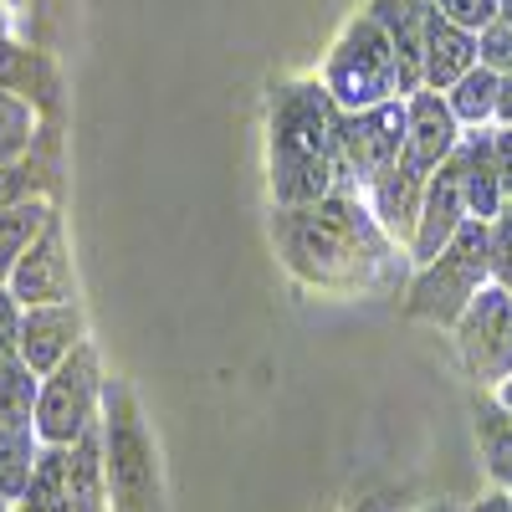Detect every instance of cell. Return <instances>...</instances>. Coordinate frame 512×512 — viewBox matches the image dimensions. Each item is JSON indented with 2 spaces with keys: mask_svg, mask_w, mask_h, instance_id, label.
Masks as SVG:
<instances>
[{
  "mask_svg": "<svg viewBox=\"0 0 512 512\" xmlns=\"http://www.w3.org/2000/svg\"><path fill=\"white\" fill-rule=\"evenodd\" d=\"M272 241L297 282L333 297L379 287L395 256L390 231L374 221V210H364L359 195L344 190H333L313 205H277Z\"/></svg>",
  "mask_w": 512,
  "mask_h": 512,
  "instance_id": "obj_1",
  "label": "cell"
},
{
  "mask_svg": "<svg viewBox=\"0 0 512 512\" xmlns=\"http://www.w3.org/2000/svg\"><path fill=\"white\" fill-rule=\"evenodd\" d=\"M267 149H272L277 205H313L338 190V175H344V108L333 103L323 77H297L277 88Z\"/></svg>",
  "mask_w": 512,
  "mask_h": 512,
  "instance_id": "obj_2",
  "label": "cell"
},
{
  "mask_svg": "<svg viewBox=\"0 0 512 512\" xmlns=\"http://www.w3.org/2000/svg\"><path fill=\"white\" fill-rule=\"evenodd\" d=\"M323 88L333 93V103L344 113H364V108L405 98L395 41H390V31H384L369 11H359L344 26V36L333 41V52L323 62Z\"/></svg>",
  "mask_w": 512,
  "mask_h": 512,
  "instance_id": "obj_3",
  "label": "cell"
},
{
  "mask_svg": "<svg viewBox=\"0 0 512 512\" xmlns=\"http://www.w3.org/2000/svg\"><path fill=\"white\" fill-rule=\"evenodd\" d=\"M492 282V226L487 221H466L451 246L436 256L431 267H420V277L405 292V313L425 323H446L456 328L461 313L477 303V292Z\"/></svg>",
  "mask_w": 512,
  "mask_h": 512,
  "instance_id": "obj_4",
  "label": "cell"
},
{
  "mask_svg": "<svg viewBox=\"0 0 512 512\" xmlns=\"http://www.w3.org/2000/svg\"><path fill=\"white\" fill-rule=\"evenodd\" d=\"M400 149H405V98L364 113H344V175H338V190L344 195H354L349 185L369 190L384 169L400 164Z\"/></svg>",
  "mask_w": 512,
  "mask_h": 512,
  "instance_id": "obj_5",
  "label": "cell"
},
{
  "mask_svg": "<svg viewBox=\"0 0 512 512\" xmlns=\"http://www.w3.org/2000/svg\"><path fill=\"white\" fill-rule=\"evenodd\" d=\"M461 359L482 384H502L512 374V292L502 282H487L477 303L456 323Z\"/></svg>",
  "mask_w": 512,
  "mask_h": 512,
  "instance_id": "obj_6",
  "label": "cell"
},
{
  "mask_svg": "<svg viewBox=\"0 0 512 512\" xmlns=\"http://www.w3.org/2000/svg\"><path fill=\"white\" fill-rule=\"evenodd\" d=\"M93 395H98V364L93 349H72V359H62L52 369V384L41 390L36 405V431L41 441L67 446L88 431V415H93Z\"/></svg>",
  "mask_w": 512,
  "mask_h": 512,
  "instance_id": "obj_7",
  "label": "cell"
},
{
  "mask_svg": "<svg viewBox=\"0 0 512 512\" xmlns=\"http://www.w3.org/2000/svg\"><path fill=\"white\" fill-rule=\"evenodd\" d=\"M461 144V123L446 103V93H431L420 88L405 98V149H400V164L415 169L420 180H431L436 169L456 154Z\"/></svg>",
  "mask_w": 512,
  "mask_h": 512,
  "instance_id": "obj_8",
  "label": "cell"
},
{
  "mask_svg": "<svg viewBox=\"0 0 512 512\" xmlns=\"http://www.w3.org/2000/svg\"><path fill=\"white\" fill-rule=\"evenodd\" d=\"M108 446H113V461H108V477H113V492L128 512H144L149 507V492H154V456H149V441H144V425L134 415L123 395L113 400V431H108Z\"/></svg>",
  "mask_w": 512,
  "mask_h": 512,
  "instance_id": "obj_9",
  "label": "cell"
},
{
  "mask_svg": "<svg viewBox=\"0 0 512 512\" xmlns=\"http://www.w3.org/2000/svg\"><path fill=\"white\" fill-rule=\"evenodd\" d=\"M466 221H472V216H466V200H461V169H456V154H451V159L436 169V175H431V185H425L420 226H415V241H410L415 267H431Z\"/></svg>",
  "mask_w": 512,
  "mask_h": 512,
  "instance_id": "obj_10",
  "label": "cell"
},
{
  "mask_svg": "<svg viewBox=\"0 0 512 512\" xmlns=\"http://www.w3.org/2000/svg\"><path fill=\"white\" fill-rule=\"evenodd\" d=\"M67 282H72V272H67V256H62V231L52 221L41 231V241H31V251L11 267V297L26 308H52L67 297Z\"/></svg>",
  "mask_w": 512,
  "mask_h": 512,
  "instance_id": "obj_11",
  "label": "cell"
},
{
  "mask_svg": "<svg viewBox=\"0 0 512 512\" xmlns=\"http://www.w3.org/2000/svg\"><path fill=\"white\" fill-rule=\"evenodd\" d=\"M477 62H482L477 31H466V26H456V21H446V16L436 11V16H431V31H425V72H420V88L451 93Z\"/></svg>",
  "mask_w": 512,
  "mask_h": 512,
  "instance_id": "obj_12",
  "label": "cell"
},
{
  "mask_svg": "<svg viewBox=\"0 0 512 512\" xmlns=\"http://www.w3.org/2000/svg\"><path fill=\"white\" fill-rule=\"evenodd\" d=\"M456 169H461V200H466V216L472 221H497L502 216V175H497V149H492V134H466L456 144Z\"/></svg>",
  "mask_w": 512,
  "mask_h": 512,
  "instance_id": "obj_13",
  "label": "cell"
},
{
  "mask_svg": "<svg viewBox=\"0 0 512 512\" xmlns=\"http://www.w3.org/2000/svg\"><path fill=\"white\" fill-rule=\"evenodd\" d=\"M77 328H82L77 308H62V303L31 308V313L21 318V364H26L31 374H52V369L67 359V349L77 344Z\"/></svg>",
  "mask_w": 512,
  "mask_h": 512,
  "instance_id": "obj_14",
  "label": "cell"
},
{
  "mask_svg": "<svg viewBox=\"0 0 512 512\" xmlns=\"http://www.w3.org/2000/svg\"><path fill=\"white\" fill-rule=\"evenodd\" d=\"M425 185L431 180H420L415 169L395 164V169H384V175L369 185V200H374V221L390 231V241H415V226H420V205H425Z\"/></svg>",
  "mask_w": 512,
  "mask_h": 512,
  "instance_id": "obj_15",
  "label": "cell"
},
{
  "mask_svg": "<svg viewBox=\"0 0 512 512\" xmlns=\"http://www.w3.org/2000/svg\"><path fill=\"white\" fill-rule=\"evenodd\" d=\"M497 88H502V72H492V67H472L456 88L446 93V103H451V113H456V123H472V128H482V123H492L497 118Z\"/></svg>",
  "mask_w": 512,
  "mask_h": 512,
  "instance_id": "obj_16",
  "label": "cell"
},
{
  "mask_svg": "<svg viewBox=\"0 0 512 512\" xmlns=\"http://www.w3.org/2000/svg\"><path fill=\"white\" fill-rule=\"evenodd\" d=\"M67 497H72V512H103V461H98L93 431H82L77 451L67 456Z\"/></svg>",
  "mask_w": 512,
  "mask_h": 512,
  "instance_id": "obj_17",
  "label": "cell"
},
{
  "mask_svg": "<svg viewBox=\"0 0 512 512\" xmlns=\"http://www.w3.org/2000/svg\"><path fill=\"white\" fill-rule=\"evenodd\" d=\"M52 226V210L47 205H11L0 210V277H11V267L31 251L36 231Z\"/></svg>",
  "mask_w": 512,
  "mask_h": 512,
  "instance_id": "obj_18",
  "label": "cell"
},
{
  "mask_svg": "<svg viewBox=\"0 0 512 512\" xmlns=\"http://www.w3.org/2000/svg\"><path fill=\"white\" fill-rule=\"evenodd\" d=\"M26 497H31L26 512H72V497H67V456H62V451L41 456Z\"/></svg>",
  "mask_w": 512,
  "mask_h": 512,
  "instance_id": "obj_19",
  "label": "cell"
},
{
  "mask_svg": "<svg viewBox=\"0 0 512 512\" xmlns=\"http://www.w3.org/2000/svg\"><path fill=\"white\" fill-rule=\"evenodd\" d=\"M31 395H36L31 369L16 364V359H0V425H6V431L31 415Z\"/></svg>",
  "mask_w": 512,
  "mask_h": 512,
  "instance_id": "obj_20",
  "label": "cell"
},
{
  "mask_svg": "<svg viewBox=\"0 0 512 512\" xmlns=\"http://www.w3.org/2000/svg\"><path fill=\"white\" fill-rule=\"evenodd\" d=\"M482 446H487V461H492V472L497 482H512V410H487L482 420Z\"/></svg>",
  "mask_w": 512,
  "mask_h": 512,
  "instance_id": "obj_21",
  "label": "cell"
},
{
  "mask_svg": "<svg viewBox=\"0 0 512 512\" xmlns=\"http://www.w3.org/2000/svg\"><path fill=\"white\" fill-rule=\"evenodd\" d=\"M31 144V108L11 93H0V159H16Z\"/></svg>",
  "mask_w": 512,
  "mask_h": 512,
  "instance_id": "obj_22",
  "label": "cell"
},
{
  "mask_svg": "<svg viewBox=\"0 0 512 512\" xmlns=\"http://www.w3.org/2000/svg\"><path fill=\"white\" fill-rule=\"evenodd\" d=\"M492 282L512 292V200L502 205V216L492 221Z\"/></svg>",
  "mask_w": 512,
  "mask_h": 512,
  "instance_id": "obj_23",
  "label": "cell"
},
{
  "mask_svg": "<svg viewBox=\"0 0 512 512\" xmlns=\"http://www.w3.org/2000/svg\"><path fill=\"white\" fill-rule=\"evenodd\" d=\"M436 11L466 31H487L497 21V0H436Z\"/></svg>",
  "mask_w": 512,
  "mask_h": 512,
  "instance_id": "obj_24",
  "label": "cell"
},
{
  "mask_svg": "<svg viewBox=\"0 0 512 512\" xmlns=\"http://www.w3.org/2000/svg\"><path fill=\"white\" fill-rule=\"evenodd\" d=\"M477 41H482V67H492V72H512V31L502 26V21H492L487 31H477Z\"/></svg>",
  "mask_w": 512,
  "mask_h": 512,
  "instance_id": "obj_25",
  "label": "cell"
},
{
  "mask_svg": "<svg viewBox=\"0 0 512 512\" xmlns=\"http://www.w3.org/2000/svg\"><path fill=\"white\" fill-rule=\"evenodd\" d=\"M31 72H36L31 52H21L16 41H0V93H6V88H16V82H26Z\"/></svg>",
  "mask_w": 512,
  "mask_h": 512,
  "instance_id": "obj_26",
  "label": "cell"
},
{
  "mask_svg": "<svg viewBox=\"0 0 512 512\" xmlns=\"http://www.w3.org/2000/svg\"><path fill=\"white\" fill-rule=\"evenodd\" d=\"M11 349H21V318H16V297L0 292V359H11Z\"/></svg>",
  "mask_w": 512,
  "mask_h": 512,
  "instance_id": "obj_27",
  "label": "cell"
},
{
  "mask_svg": "<svg viewBox=\"0 0 512 512\" xmlns=\"http://www.w3.org/2000/svg\"><path fill=\"white\" fill-rule=\"evenodd\" d=\"M492 149H497V175H502V195L512 200V128L497 123L492 128Z\"/></svg>",
  "mask_w": 512,
  "mask_h": 512,
  "instance_id": "obj_28",
  "label": "cell"
},
{
  "mask_svg": "<svg viewBox=\"0 0 512 512\" xmlns=\"http://www.w3.org/2000/svg\"><path fill=\"white\" fill-rule=\"evenodd\" d=\"M21 190H26V169H0V210H11Z\"/></svg>",
  "mask_w": 512,
  "mask_h": 512,
  "instance_id": "obj_29",
  "label": "cell"
},
{
  "mask_svg": "<svg viewBox=\"0 0 512 512\" xmlns=\"http://www.w3.org/2000/svg\"><path fill=\"white\" fill-rule=\"evenodd\" d=\"M497 123L512 128V72L502 77V88H497Z\"/></svg>",
  "mask_w": 512,
  "mask_h": 512,
  "instance_id": "obj_30",
  "label": "cell"
},
{
  "mask_svg": "<svg viewBox=\"0 0 512 512\" xmlns=\"http://www.w3.org/2000/svg\"><path fill=\"white\" fill-rule=\"evenodd\" d=\"M477 512H512V497H487Z\"/></svg>",
  "mask_w": 512,
  "mask_h": 512,
  "instance_id": "obj_31",
  "label": "cell"
},
{
  "mask_svg": "<svg viewBox=\"0 0 512 512\" xmlns=\"http://www.w3.org/2000/svg\"><path fill=\"white\" fill-rule=\"evenodd\" d=\"M497 405H502V410H512V374L497 384Z\"/></svg>",
  "mask_w": 512,
  "mask_h": 512,
  "instance_id": "obj_32",
  "label": "cell"
},
{
  "mask_svg": "<svg viewBox=\"0 0 512 512\" xmlns=\"http://www.w3.org/2000/svg\"><path fill=\"white\" fill-rule=\"evenodd\" d=\"M497 21L512 31V0H497Z\"/></svg>",
  "mask_w": 512,
  "mask_h": 512,
  "instance_id": "obj_33",
  "label": "cell"
},
{
  "mask_svg": "<svg viewBox=\"0 0 512 512\" xmlns=\"http://www.w3.org/2000/svg\"><path fill=\"white\" fill-rule=\"evenodd\" d=\"M431 512H451V507H431Z\"/></svg>",
  "mask_w": 512,
  "mask_h": 512,
  "instance_id": "obj_34",
  "label": "cell"
},
{
  "mask_svg": "<svg viewBox=\"0 0 512 512\" xmlns=\"http://www.w3.org/2000/svg\"><path fill=\"white\" fill-rule=\"evenodd\" d=\"M0 512H6V507H0Z\"/></svg>",
  "mask_w": 512,
  "mask_h": 512,
  "instance_id": "obj_35",
  "label": "cell"
}]
</instances>
